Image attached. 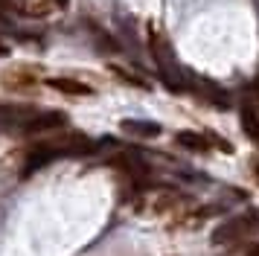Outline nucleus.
<instances>
[{"instance_id":"f257e3e1","label":"nucleus","mask_w":259,"mask_h":256,"mask_svg":"<svg viewBox=\"0 0 259 256\" xmlns=\"http://www.w3.org/2000/svg\"><path fill=\"white\" fill-rule=\"evenodd\" d=\"M259 230V216L256 212H247V216H239V219H227L222 227L212 230V244H227L236 242L247 233H256Z\"/></svg>"},{"instance_id":"f03ea898","label":"nucleus","mask_w":259,"mask_h":256,"mask_svg":"<svg viewBox=\"0 0 259 256\" xmlns=\"http://www.w3.org/2000/svg\"><path fill=\"white\" fill-rule=\"evenodd\" d=\"M56 157H64V154H61V149H59V143H38V146H32V149L26 151L21 175H24V178H29V175H35L38 169H44L47 163H53Z\"/></svg>"},{"instance_id":"7ed1b4c3","label":"nucleus","mask_w":259,"mask_h":256,"mask_svg":"<svg viewBox=\"0 0 259 256\" xmlns=\"http://www.w3.org/2000/svg\"><path fill=\"white\" fill-rule=\"evenodd\" d=\"M61 125H67V116L59 114V111H47L41 116H32L24 125V134H41V131H53V128H61Z\"/></svg>"},{"instance_id":"20e7f679","label":"nucleus","mask_w":259,"mask_h":256,"mask_svg":"<svg viewBox=\"0 0 259 256\" xmlns=\"http://www.w3.org/2000/svg\"><path fill=\"white\" fill-rule=\"evenodd\" d=\"M122 131L137 134V137H157V134H160V125H154V122H140V119H122Z\"/></svg>"},{"instance_id":"39448f33","label":"nucleus","mask_w":259,"mask_h":256,"mask_svg":"<svg viewBox=\"0 0 259 256\" xmlns=\"http://www.w3.org/2000/svg\"><path fill=\"white\" fill-rule=\"evenodd\" d=\"M50 88H56V91H61V93H73V96H88V93H94L88 84H82V81H76V79H50Z\"/></svg>"},{"instance_id":"423d86ee","label":"nucleus","mask_w":259,"mask_h":256,"mask_svg":"<svg viewBox=\"0 0 259 256\" xmlns=\"http://www.w3.org/2000/svg\"><path fill=\"white\" fill-rule=\"evenodd\" d=\"M175 140H178V146H184V149H189V151H207V149H210L207 137H201V134H192V131H181Z\"/></svg>"},{"instance_id":"0eeeda50","label":"nucleus","mask_w":259,"mask_h":256,"mask_svg":"<svg viewBox=\"0 0 259 256\" xmlns=\"http://www.w3.org/2000/svg\"><path fill=\"white\" fill-rule=\"evenodd\" d=\"M242 125H245L247 137L259 140V119H256V114L250 111V105H245V108H242Z\"/></svg>"},{"instance_id":"6e6552de","label":"nucleus","mask_w":259,"mask_h":256,"mask_svg":"<svg viewBox=\"0 0 259 256\" xmlns=\"http://www.w3.org/2000/svg\"><path fill=\"white\" fill-rule=\"evenodd\" d=\"M250 256H259V242L253 244V247H250Z\"/></svg>"},{"instance_id":"1a4fd4ad","label":"nucleus","mask_w":259,"mask_h":256,"mask_svg":"<svg viewBox=\"0 0 259 256\" xmlns=\"http://www.w3.org/2000/svg\"><path fill=\"white\" fill-rule=\"evenodd\" d=\"M0 56H6V47H3V44H0Z\"/></svg>"},{"instance_id":"9d476101","label":"nucleus","mask_w":259,"mask_h":256,"mask_svg":"<svg viewBox=\"0 0 259 256\" xmlns=\"http://www.w3.org/2000/svg\"><path fill=\"white\" fill-rule=\"evenodd\" d=\"M56 3H59V6H67V0H56Z\"/></svg>"}]
</instances>
